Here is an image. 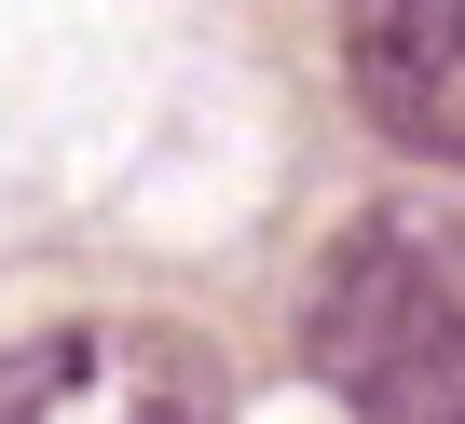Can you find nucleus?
Instances as JSON below:
<instances>
[{"instance_id":"1","label":"nucleus","mask_w":465,"mask_h":424,"mask_svg":"<svg viewBox=\"0 0 465 424\" xmlns=\"http://www.w3.org/2000/svg\"><path fill=\"white\" fill-rule=\"evenodd\" d=\"M302 370L370 424H465V261L411 220H356L302 288Z\"/></svg>"},{"instance_id":"2","label":"nucleus","mask_w":465,"mask_h":424,"mask_svg":"<svg viewBox=\"0 0 465 424\" xmlns=\"http://www.w3.org/2000/svg\"><path fill=\"white\" fill-rule=\"evenodd\" d=\"M0 424H219V383L151 315H69L0 342Z\"/></svg>"},{"instance_id":"3","label":"nucleus","mask_w":465,"mask_h":424,"mask_svg":"<svg viewBox=\"0 0 465 424\" xmlns=\"http://www.w3.org/2000/svg\"><path fill=\"white\" fill-rule=\"evenodd\" d=\"M342 83L397 151L465 164V0H342Z\"/></svg>"}]
</instances>
